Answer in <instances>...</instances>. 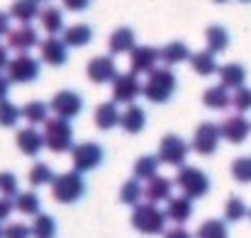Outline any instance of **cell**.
<instances>
[{
	"mask_svg": "<svg viewBox=\"0 0 251 238\" xmlns=\"http://www.w3.org/2000/svg\"><path fill=\"white\" fill-rule=\"evenodd\" d=\"M54 177H56V175H54V170H51L47 163H34L27 180H29L32 187H42V185H51Z\"/></svg>",
	"mask_w": 251,
	"mask_h": 238,
	"instance_id": "obj_36",
	"label": "cell"
},
{
	"mask_svg": "<svg viewBox=\"0 0 251 238\" xmlns=\"http://www.w3.org/2000/svg\"><path fill=\"white\" fill-rule=\"evenodd\" d=\"M102 156H105V151H102V146L100 144H95V141H81V144H76L74 149H71V163H74V170L76 173H90V170H95L100 163H102Z\"/></svg>",
	"mask_w": 251,
	"mask_h": 238,
	"instance_id": "obj_6",
	"label": "cell"
},
{
	"mask_svg": "<svg viewBox=\"0 0 251 238\" xmlns=\"http://www.w3.org/2000/svg\"><path fill=\"white\" fill-rule=\"evenodd\" d=\"M44 146L54 153H66L71 151L74 144V129L66 119L61 117H51L44 122Z\"/></svg>",
	"mask_w": 251,
	"mask_h": 238,
	"instance_id": "obj_3",
	"label": "cell"
},
{
	"mask_svg": "<svg viewBox=\"0 0 251 238\" xmlns=\"http://www.w3.org/2000/svg\"><path fill=\"white\" fill-rule=\"evenodd\" d=\"M15 209L20 214H25V216H37L39 209H42V202H39V197L34 192H20L15 197Z\"/></svg>",
	"mask_w": 251,
	"mask_h": 238,
	"instance_id": "obj_34",
	"label": "cell"
},
{
	"mask_svg": "<svg viewBox=\"0 0 251 238\" xmlns=\"http://www.w3.org/2000/svg\"><path fill=\"white\" fill-rule=\"evenodd\" d=\"M32 46H39V34L32 24H20L10 29L7 34V49H15L20 54H27Z\"/></svg>",
	"mask_w": 251,
	"mask_h": 238,
	"instance_id": "obj_14",
	"label": "cell"
},
{
	"mask_svg": "<svg viewBox=\"0 0 251 238\" xmlns=\"http://www.w3.org/2000/svg\"><path fill=\"white\" fill-rule=\"evenodd\" d=\"M217 73H220V85H225L227 90H229V87H234V90L244 87L247 68H244L242 64H225V66H220Z\"/></svg>",
	"mask_w": 251,
	"mask_h": 238,
	"instance_id": "obj_24",
	"label": "cell"
},
{
	"mask_svg": "<svg viewBox=\"0 0 251 238\" xmlns=\"http://www.w3.org/2000/svg\"><path fill=\"white\" fill-rule=\"evenodd\" d=\"M205 42H207V51L212 54H222L229 46V32L222 24H210L205 29Z\"/></svg>",
	"mask_w": 251,
	"mask_h": 238,
	"instance_id": "obj_28",
	"label": "cell"
},
{
	"mask_svg": "<svg viewBox=\"0 0 251 238\" xmlns=\"http://www.w3.org/2000/svg\"><path fill=\"white\" fill-rule=\"evenodd\" d=\"M164 238H193L183 226H176V229H171V231H166L164 234Z\"/></svg>",
	"mask_w": 251,
	"mask_h": 238,
	"instance_id": "obj_47",
	"label": "cell"
},
{
	"mask_svg": "<svg viewBox=\"0 0 251 238\" xmlns=\"http://www.w3.org/2000/svg\"><path fill=\"white\" fill-rule=\"evenodd\" d=\"M49 109H51L56 117H61V119L69 122V119H74V117L81 114V109H83V97H81L78 92H74V90H61V92L54 95Z\"/></svg>",
	"mask_w": 251,
	"mask_h": 238,
	"instance_id": "obj_11",
	"label": "cell"
},
{
	"mask_svg": "<svg viewBox=\"0 0 251 238\" xmlns=\"http://www.w3.org/2000/svg\"><path fill=\"white\" fill-rule=\"evenodd\" d=\"M2 236L5 238H32V229L25 226L22 221H20V224H7V226L2 229Z\"/></svg>",
	"mask_w": 251,
	"mask_h": 238,
	"instance_id": "obj_43",
	"label": "cell"
},
{
	"mask_svg": "<svg viewBox=\"0 0 251 238\" xmlns=\"http://www.w3.org/2000/svg\"><path fill=\"white\" fill-rule=\"evenodd\" d=\"M15 144H17V149H20L25 156H37V153L44 149V134L37 131L34 127H27V129H20V131H17Z\"/></svg>",
	"mask_w": 251,
	"mask_h": 238,
	"instance_id": "obj_17",
	"label": "cell"
},
{
	"mask_svg": "<svg viewBox=\"0 0 251 238\" xmlns=\"http://www.w3.org/2000/svg\"><path fill=\"white\" fill-rule=\"evenodd\" d=\"M137 46V34L132 27H117L110 34V54H132V49Z\"/></svg>",
	"mask_w": 251,
	"mask_h": 238,
	"instance_id": "obj_20",
	"label": "cell"
},
{
	"mask_svg": "<svg viewBox=\"0 0 251 238\" xmlns=\"http://www.w3.org/2000/svg\"><path fill=\"white\" fill-rule=\"evenodd\" d=\"M120 127H122L127 134H139V131H144V127H147V112H144V107L129 105V107L122 112V117H120Z\"/></svg>",
	"mask_w": 251,
	"mask_h": 238,
	"instance_id": "obj_21",
	"label": "cell"
},
{
	"mask_svg": "<svg viewBox=\"0 0 251 238\" xmlns=\"http://www.w3.org/2000/svg\"><path fill=\"white\" fill-rule=\"evenodd\" d=\"M159 61H161V54H159L156 46H134L132 54H129V68H132L134 76L151 73Z\"/></svg>",
	"mask_w": 251,
	"mask_h": 238,
	"instance_id": "obj_12",
	"label": "cell"
},
{
	"mask_svg": "<svg viewBox=\"0 0 251 238\" xmlns=\"http://www.w3.org/2000/svg\"><path fill=\"white\" fill-rule=\"evenodd\" d=\"M0 238H5V236H2V229H0Z\"/></svg>",
	"mask_w": 251,
	"mask_h": 238,
	"instance_id": "obj_52",
	"label": "cell"
},
{
	"mask_svg": "<svg viewBox=\"0 0 251 238\" xmlns=\"http://www.w3.org/2000/svg\"><path fill=\"white\" fill-rule=\"evenodd\" d=\"M142 83L139 78L129 71V73H117V78L112 80V102H122V105H134V100L142 92Z\"/></svg>",
	"mask_w": 251,
	"mask_h": 238,
	"instance_id": "obj_9",
	"label": "cell"
},
{
	"mask_svg": "<svg viewBox=\"0 0 251 238\" xmlns=\"http://www.w3.org/2000/svg\"><path fill=\"white\" fill-rule=\"evenodd\" d=\"M198 238H229V231H227V224L220 221V219H207L200 224L198 229Z\"/></svg>",
	"mask_w": 251,
	"mask_h": 238,
	"instance_id": "obj_37",
	"label": "cell"
},
{
	"mask_svg": "<svg viewBox=\"0 0 251 238\" xmlns=\"http://www.w3.org/2000/svg\"><path fill=\"white\" fill-rule=\"evenodd\" d=\"M232 177L237 182H251V158L242 156L232 163Z\"/></svg>",
	"mask_w": 251,
	"mask_h": 238,
	"instance_id": "obj_40",
	"label": "cell"
},
{
	"mask_svg": "<svg viewBox=\"0 0 251 238\" xmlns=\"http://www.w3.org/2000/svg\"><path fill=\"white\" fill-rule=\"evenodd\" d=\"M5 76L10 83H32L39 78V61L32 59L29 54H17L15 59H10Z\"/></svg>",
	"mask_w": 251,
	"mask_h": 238,
	"instance_id": "obj_7",
	"label": "cell"
},
{
	"mask_svg": "<svg viewBox=\"0 0 251 238\" xmlns=\"http://www.w3.org/2000/svg\"><path fill=\"white\" fill-rule=\"evenodd\" d=\"M39 56L49 66H64L69 61V46L61 37H47L39 42Z\"/></svg>",
	"mask_w": 251,
	"mask_h": 238,
	"instance_id": "obj_13",
	"label": "cell"
},
{
	"mask_svg": "<svg viewBox=\"0 0 251 238\" xmlns=\"http://www.w3.org/2000/svg\"><path fill=\"white\" fill-rule=\"evenodd\" d=\"M202 105L207 109H227L232 105V95L225 85H212L202 92Z\"/></svg>",
	"mask_w": 251,
	"mask_h": 238,
	"instance_id": "obj_26",
	"label": "cell"
},
{
	"mask_svg": "<svg viewBox=\"0 0 251 238\" xmlns=\"http://www.w3.org/2000/svg\"><path fill=\"white\" fill-rule=\"evenodd\" d=\"M12 20H17L20 24H29L34 17H39V2L37 0H15L10 5V12H7Z\"/></svg>",
	"mask_w": 251,
	"mask_h": 238,
	"instance_id": "obj_27",
	"label": "cell"
},
{
	"mask_svg": "<svg viewBox=\"0 0 251 238\" xmlns=\"http://www.w3.org/2000/svg\"><path fill=\"white\" fill-rule=\"evenodd\" d=\"M166 212H161L156 204L147 202V204H137L132 209V226L144 234V236H159L166 234Z\"/></svg>",
	"mask_w": 251,
	"mask_h": 238,
	"instance_id": "obj_2",
	"label": "cell"
},
{
	"mask_svg": "<svg viewBox=\"0 0 251 238\" xmlns=\"http://www.w3.org/2000/svg\"><path fill=\"white\" fill-rule=\"evenodd\" d=\"M61 39L66 42V46H85V44H90V39H93V29H90V24L78 22V24L66 27L64 34H61Z\"/></svg>",
	"mask_w": 251,
	"mask_h": 238,
	"instance_id": "obj_29",
	"label": "cell"
},
{
	"mask_svg": "<svg viewBox=\"0 0 251 238\" xmlns=\"http://www.w3.org/2000/svg\"><path fill=\"white\" fill-rule=\"evenodd\" d=\"M120 109H117V102H100L95 107V127L107 131V129H115L120 124Z\"/></svg>",
	"mask_w": 251,
	"mask_h": 238,
	"instance_id": "obj_23",
	"label": "cell"
},
{
	"mask_svg": "<svg viewBox=\"0 0 251 238\" xmlns=\"http://www.w3.org/2000/svg\"><path fill=\"white\" fill-rule=\"evenodd\" d=\"M12 209H15V202L7 199V197H0V221H7Z\"/></svg>",
	"mask_w": 251,
	"mask_h": 238,
	"instance_id": "obj_44",
	"label": "cell"
},
{
	"mask_svg": "<svg viewBox=\"0 0 251 238\" xmlns=\"http://www.w3.org/2000/svg\"><path fill=\"white\" fill-rule=\"evenodd\" d=\"M239 2H251V0H239Z\"/></svg>",
	"mask_w": 251,
	"mask_h": 238,
	"instance_id": "obj_51",
	"label": "cell"
},
{
	"mask_svg": "<svg viewBox=\"0 0 251 238\" xmlns=\"http://www.w3.org/2000/svg\"><path fill=\"white\" fill-rule=\"evenodd\" d=\"M247 214H249V209H247V204H244L242 197H229V199H227V204H225V216H227V221H239V219H244Z\"/></svg>",
	"mask_w": 251,
	"mask_h": 238,
	"instance_id": "obj_39",
	"label": "cell"
},
{
	"mask_svg": "<svg viewBox=\"0 0 251 238\" xmlns=\"http://www.w3.org/2000/svg\"><path fill=\"white\" fill-rule=\"evenodd\" d=\"M220 131H222V139H227L229 144H244L247 136L251 134V122L237 112V114H232L222 122Z\"/></svg>",
	"mask_w": 251,
	"mask_h": 238,
	"instance_id": "obj_15",
	"label": "cell"
},
{
	"mask_svg": "<svg viewBox=\"0 0 251 238\" xmlns=\"http://www.w3.org/2000/svg\"><path fill=\"white\" fill-rule=\"evenodd\" d=\"M88 78L93 83H112L117 78V66H115V59L112 56H95L88 61V68H85Z\"/></svg>",
	"mask_w": 251,
	"mask_h": 238,
	"instance_id": "obj_16",
	"label": "cell"
},
{
	"mask_svg": "<svg viewBox=\"0 0 251 238\" xmlns=\"http://www.w3.org/2000/svg\"><path fill=\"white\" fill-rule=\"evenodd\" d=\"M51 195L56 202L61 204H74L85 195V182L81 177V173L71 170V173H61L54 177L51 182Z\"/></svg>",
	"mask_w": 251,
	"mask_h": 238,
	"instance_id": "obj_5",
	"label": "cell"
},
{
	"mask_svg": "<svg viewBox=\"0 0 251 238\" xmlns=\"http://www.w3.org/2000/svg\"><path fill=\"white\" fill-rule=\"evenodd\" d=\"M215 2H227V0H215Z\"/></svg>",
	"mask_w": 251,
	"mask_h": 238,
	"instance_id": "obj_50",
	"label": "cell"
},
{
	"mask_svg": "<svg viewBox=\"0 0 251 238\" xmlns=\"http://www.w3.org/2000/svg\"><path fill=\"white\" fill-rule=\"evenodd\" d=\"M7 92H10V80H7V76L0 73V102L7 100Z\"/></svg>",
	"mask_w": 251,
	"mask_h": 238,
	"instance_id": "obj_48",
	"label": "cell"
},
{
	"mask_svg": "<svg viewBox=\"0 0 251 238\" xmlns=\"http://www.w3.org/2000/svg\"><path fill=\"white\" fill-rule=\"evenodd\" d=\"M10 34V15L0 10V39Z\"/></svg>",
	"mask_w": 251,
	"mask_h": 238,
	"instance_id": "obj_46",
	"label": "cell"
},
{
	"mask_svg": "<svg viewBox=\"0 0 251 238\" xmlns=\"http://www.w3.org/2000/svg\"><path fill=\"white\" fill-rule=\"evenodd\" d=\"M22 119L29 122V127H37V124H44L49 119V105L39 102V100H32L22 107Z\"/></svg>",
	"mask_w": 251,
	"mask_h": 238,
	"instance_id": "obj_31",
	"label": "cell"
},
{
	"mask_svg": "<svg viewBox=\"0 0 251 238\" xmlns=\"http://www.w3.org/2000/svg\"><path fill=\"white\" fill-rule=\"evenodd\" d=\"M17 177L12 173H0V197H17Z\"/></svg>",
	"mask_w": 251,
	"mask_h": 238,
	"instance_id": "obj_42",
	"label": "cell"
},
{
	"mask_svg": "<svg viewBox=\"0 0 251 238\" xmlns=\"http://www.w3.org/2000/svg\"><path fill=\"white\" fill-rule=\"evenodd\" d=\"M39 24H42V29L49 34V37H56V34H64V29H66V24H64V12H61V7H54V5H47V7H42L39 10Z\"/></svg>",
	"mask_w": 251,
	"mask_h": 238,
	"instance_id": "obj_18",
	"label": "cell"
},
{
	"mask_svg": "<svg viewBox=\"0 0 251 238\" xmlns=\"http://www.w3.org/2000/svg\"><path fill=\"white\" fill-rule=\"evenodd\" d=\"M188 151H190V146L180 139V136H176V134H166L164 139H161V144H159V160L161 163H166V165H180L183 168V163L188 158Z\"/></svg>",
	"mask_w": 251,
	"mask_h": 238,
	"instance_id": "obj_10",
	"label": "cell"
},
{
	"mask_svg": "<svg viewBox=\"0 0 251 238\" xmlns=\"http://www.w3.org/2000/svg\"><path fill=\"white\" fill-rule=\"evenodd\" d=\"M22 117V109L17 105H12L10 100L0 102V127H15Z\"/></svg>",
	"mask_w": 251,
	"mask_h": 238,
	"instance_id": "obj_38",
	"label": "cell"
},
{
	"mask_svg": "<svg viewBox=\"0 0 251 238\" xmlns=\"http://www.w3.org/2000/svg\"><path fill=\"white\" fill-rule=\"evenodd\" d=\"M159 163H161V160L156 158V156H139V160L134 163V177L149 182L151 177H156V173H159Z\"/></svg>",
	"mask_w": 251,
	"mask_h": 238,
	"instance_id": "obj_35",
	"label": "cell"
},
{
	"mask_svg": "<svg viewBox=\"0 0 251 238\" xmlns=\"http://www.w3.org/2000/svg\"><path fill=\"white\" fill-rule=\"evenodd\" d=\"M7 64H10V56H7V46H2V44H0V73H2V68H7Z\"/></svg>",
	"mask_w": 251,
	"mask_h": 238,
	"instance_id": "obj_49",
	"label": "cell"
},
{
	"mask_svg": "<svg viewBox=\"0 0 251 238\" xmlns=\"http://www.w3.org/2000/svg\"><path fill=\"white\" fill-rule=\"evenodd\" d=\"M220 139H222V131L217 124L212 122H202L198 129H195V136H193V151L198 156H212L220 146Z\"/></svg>",
	"mask_w": 251,
	"mask_h": 238,
	"instance_id": "obj_8",
	"label": "cell"
},
{
	"mask_svg": "<svg viewBox=\"0 0 251 238\" xmlns=\"http://www.w3.org/2000/svg\"><path fill=\"white\" fill-rule=\"evenodd\" d=\"M61 5L66 10H71V12H81V10H85L90 5V0H61Z\"/></svg>",
	"mask_w": 251,
	"mask_h": 238,
	"instance_id": "obj_45",
	"label": "cell"
},
{
	"mask_svg": "<svg viewBox=\"0 0 251 238\" xmlns=\"http://www.w3.org/2000/svg\"><path fill=\"white\" fill-rule=\"evenodd\" d=\"M29 229H32V238H56V221L49 214H37Z\"/></svg>",
	"mask_w": 251,
	"mask_h": 238,
	"instance_id": "obj_33",
	"label": "cell"
},
{
	"mask_svg": "<svg viewBox=\"0 0 251 238\" xmlns=\"http://www.w3.org/2000/svg\"><path fill=\"white\" fill-rule=\"evenodd\" d=\"M232 105H234V109H237L239 114H242V112H249L251 109V87H239V90H234Z\"/></svg>",
	"mask_w": 251,
	"mask_h": 238,
	"instance_id": "obj_41",
	"label": "cell"
},
{
	"mask_svg": "<svg viewBox=\"0 0 251 238\" xmlns=\"http://www.w3.org/2000/svg\"><path fill=\"white\" fill-rule=\"evenodd\" d=\"M249 216H251V212H249Z\"/></svg>",
	"mask_w": 251,
	"mask_h": 238,
	"instance_id": "obj_54",
	"label": "cell"
},
{
	"mask_svg": "<svg viewBox=\"0 0 251 238\" xmlns=\"http://www.w3.org/2000/svg\"><path fill=\"white\" fill-rule=\"evenodd\" d=\"M171 195H173V182H171L168 177H164V175L151 177V180L147 182V187H144V199H147V202H151V204L168 202V199H171Z\"/></svg>",
	"mask_w": 251,
	"mask_h": 238,
	"instance_id": "obj_19",
	"label": "cell"
},
{
	"mask_svg": "<svg viewBox=\"0 0 251 238\" xmlns=\"http://www.w3.org/2000/svg\"><path fill=\"white\" fill-rule=\"evenodd\" d=\"M159 54H161V61H164L166 66H176V64L190 61V56H193L185 42H168L166 46L159 49Z\"/></svg>",
	"mask_w": 251,
	"mask_h": 238,
	"instance_id": "obj_25",
	"label": "cell"
},
{
	"mask_svg": "<svg viewBox=\"0 0 251 238\" xmlns=\"http://www.w3.org/2000/svg\"><path fill=\"white\" fill-rule=\"evenodd\" d=\"M190 68L198 73V76H212V73H217L220 71V66H217V59H215V54L212 51H198V54H193L190 56Z\"/></svg>",
	"mask_w": 251,
	"mask_h": 238,
	"instance_id": "obj_30",
	"label": "cell"
},
{
	"mask_svg": "<svg viewBox=\"0 0 251 238\" xmlns=\"http://www.w3.org/2000/svg\"><path fill=\"white\" fill-rule=\"evenodd\" d=\"M176 87H178V80H176V73H173L168 66L166 68H154V71L149 73L147 83H144V87H142V95H144L149 102L164 105V102H168V100L173 97Z\"/></svg>",
	"mask_w": 251,
	"mask_h": 238,
	"instance_id": "obj_1",
	"label": "cell"
},
{
	"mask_svg": "<svg viewBox=\"0 0 251 238\" xmlns=\"http://www.w3.org/2000/svg\"><path fill=\"white\" fill-rule=\"evenodd\" d=\"M37 2H42V0H37Z\"/></svg>",
	"mask_w": 251,
	"mask_h": 238,
	"instance_id": "obj_53",
	"label": "cell"
},
{
	"mask_svg": "<svg viewBox=\"0 0 251 238\" xmlns=\"http://www.w3.org/2000/svg\"><path fill=\"white\" fill-rule=\"evenodd\" d=\"M142 197H144V187H142V182H139L137 177L127 180V182L120 187V202L127 204V207H132V209L142 202Z\"/></svg>",
	"mask_w": 251,
	"mask_h": 238,
	"instance_id": "obj_32",
	"label": "cell"
},
{
	"mask_svg": "<svg viewBox=\"0 0 251 238\" xmlns=\"http://www.w3.org/2000/svg\"><path fill=\"white\" fill-rule=\"evenodd\" d=\"M166 216L171 221H176L178 226H183L190 216H193V199H188L185 195L180 197H171L166 207Z\"/></svg>",
	"mask_w": 251,
	"mask_h": 238,
	"instance_id": "obj_22",
	"label": "cell"
},
{
	"mask_svg": "<svg viewBox=\"0 0 251 238\" xmlns=\"http://www.w3.org/2000/svg\"><path fill=\"white\" fill-rule=\"evenodd\" d=\"M176 185L188 199H200L210 192V177L195 165H183L176 175Z\"/></svg>",
	"mask_w": 251,
	"mask_h": 238,
	"instance_id": "obj_4",
	"label": "cell"
}]
</instances>
